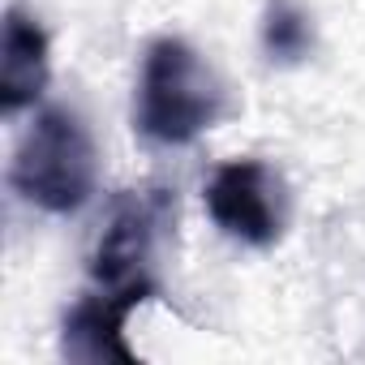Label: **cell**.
Listing matches in <instances>:
<instances>
[{
    "instance_id": "1",
    "label": "cell",
    "mask_w": 365,
    "mask_h": 365,
    "mask_svg": "<svg viewBox=\"0 0 365 365\" xmlns=\"http://www.w3.org/2000/svg\"><path fill=\"white\" fill-rule=\"evenodd\" d=\"M228 112V91L220 73L185 39L163 35L142 52L133 129L155 146H190Z\"/></svg>"
},
{
    "instance_id": "2",
    "label": "cell",
    "mask_w": 365,
    "mask_h": 365,
    "mask_svg": "<svg viewBox=\"0 0 365 365\" xmlns=\"http://www.w3.org/2000/svg\"><path fill=\"white\" fill-rule=\"evenodd\" d=\"M9 185L48 215H78L99 185V150L86 120L69 108H43L14 150Z\"/></svg>"
},
{
    "instance_id": "3",
    "label": "cell",
    "mask_w": 365,
    "mask_h": 365,
    "mask_svg": "<svg viewBox=\"0 0 365 365\" xmlns=\"http://www.w3.org/2000/svg\"><path fill=\"white\" fill-rule=\"evenodd\" d=\"M207 215L215 228L241 245L271 250L288 228L284 176L262 159H228L207 180Z\"/></svg>"
},
{
    "instance_id": "4",
    "label": "cell",
    "mask_w": 365,
    "mask_h": 365,
    "mask_svg": "<svg viewBox=\"0 0 365 365\" xmlns=\"http://www.w3.org/2000/svg\"><path fill=\"white\" fill-rule=\"evenodd\" d=\"M172 211H176V202L163 190H125L112 202L108 224H103V232L95 241L91 279L99 288H129V284L150 279L146 262H150L155 241L168 228Z\"/></svg>"
},
{
    "instance_id": "5",
    "label": "cell",
    "mask_w": 365,
    "mask_h": 365,
    "mask_svg": "<svg viewBox=\"0 0 365 365\" xmlns=\"http://www.w3.org/2000/svg\"><path fill=\"white\" fill-rule=\"evenodd\" d=\"M150 292H155V279H142L129 288H99L95 297H82L65 314L61 352L69 361H82V365H103V361L138 365V352L125 339V322Z\"/></svg>"
},
{
    "instance_id": "6",
    "label": "cell",
    "mask_w": 365,
    "mask_h": 365,
    "mask_svg": "<svg viewBox=\"0 0 365 365\" xmlns=\"http://www.w3.org/2000/svg\"><path fill=\"white\" fill-rule=\"evenodd\" d=\"M52 78V43L35 14L22 5L5 9V31H0V112L18 116L35 108V99L48 91Z\"/></svg>"
},
{
    "instance_id": "7",
    "label": "cell",
    "mask_w": 365,
    "mask_h": 365,
    "mask_svg": "<svg viewBox=\"0 0 365 365\" xmlns=\"http://www.w3.org/2000/svg\"><path fill=\"white\" fill-rule=\"evenodd\" d=\"M258 39H262V56L271 65H279V69L301 65L314 52V18L301 0H267Z\"/></svg>"
}]
</instances>
